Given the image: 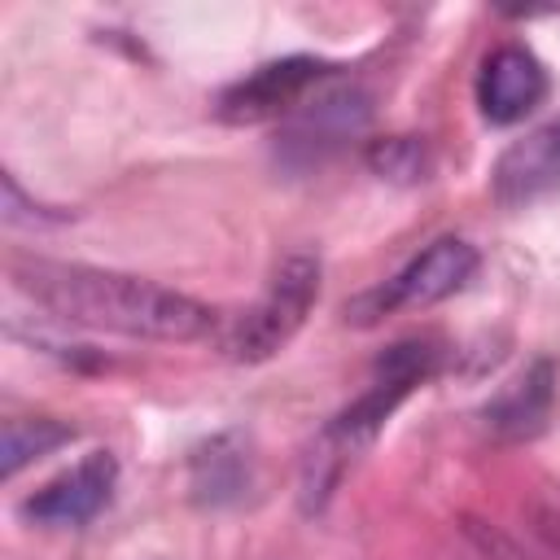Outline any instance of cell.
I'll return each instance as SVG.
<instances>
[{
    "mask_svg": "<svg viewBox=\"0 0 560 560\" xmlns=\"http://www.w3.org/2000/svg\"><path fill=\"white\" fill-rule=\"evenodd\" d=\"M542 96H547V70L529 48L503 44L481 61L477 105L490 122H499V127L521 122L525 114H534L542 105Z\"/></svg>",
    "mask_w": 560,
    "mask_h": 560,
    "instance_id": "6",
    "label": "cell"
},
{
    "mask_svg": "<svg viewBox=\"0 0 560 560\" xmlns=\"http://www.w3.org/2000/svg\"><path fill=\"white\" fill-rule=\"evenodd\" d=\"M9 276L35 306L79 328L118 332L136 341H197L214 328V311L206 302L153 284L144 276L52 258H22Z\"/></svg>",
    "mask_w": 560,
    "mask_h": 560,
    "instance_id": "1",
    "label": "cell"
},
{
    "mask_svg": "<svg viewBox=\"0 0 560 560\" xmlns=\"http://www.w3.org/2000/svg\"><path fill=\"white\" fill-rule=\"evenodd\" d=\"M538 534H542L547 547L560 556V512H538Z\"/></svg>",
    "mask_w": 560,
    "mask_h": 560,
    "instance_id": "14",
    "label": "cell"
},
{
    "mask_svg": "<svg viewBox=\"0 0 560 560\" xmlns=\"http://www.w3.org/2000/svg\"><path fill=\"white\" fill-rule=\"evenodd\" d=\"M328 79V66L324 61H311V57H284V61H271L262 70H254L249 79H241L236 88L223 92L219 101V118L223 122H267V118H280L289 109H298L311 92H319V83Z\"/></svg>",
    "mask_w": 560,
    "mask_h": 560,
    "instance_id": "5",
    "label": "cell"
},
{
    "mask_svg": "<svg viewBox=\"0 0 560 560\" xmlns=\"http://www.w3.org/2000/svg\"><path fill=\"white\" fill-rule=\"evenodd\" d=\"M315 298H319V258L298 249L271 271L262 298L236 319L228 337V354L236 363H262L280 354L293 341V332L306 324Z\"/></svg>",
    "mask_w": 560,
    "mask_h": 560,
    "instance_id": "3",
    "label": "cell"
},
{
    "mask_svg": "<svg viewBox=\"0 0 560 560\" xmlns=\"http://www.w3.org/2000/svg\"><path fill=\"white\" fill-rule=\"evenodd\" d=\"M438 372V346L433 341H398L389 346V354L376 363L372 385L319 433L315 455H311V472H306V490L315 499H324L332 490V481L341 477V468L381 433V424L398 411V402L424 385Z\"/></svg>",
    "mask_w": 560,
    "mask_h": 560,
    "instance_id": "2",
    "label": "cell"
},
{
    "mask_svg": "<svg viewBox=\"0 0 560 560\" xmlns=\"http://www.w3.org/2000/svg\"><path fill=\"white\" fill-rule=\"evenodd\" d=\"M472 271H477V249H472L468 241H459V236H442V241H433L424 254H416L398 276H389L381 289L354 298L350 311H346V319H354V324H376L381 315L402 311V306H407V311L433 306V302L459 293V289L472 280Z\"/></svg>",
    "mask_w": 560,
    "mask_h": 560,
    "instance_id": "4",
    "label": "cell"
},
{
    "mask_svg": "<svg viewBox=\"0 0 560 560\" xmlns=\"http://www.w3.org/2000/svg\"><path fill=\"white\" fill-rule=\"evenodd\" d=\"M61 442H70V429L57 424V420H4V433H0V472L4 477H18L31 459L57 451Z\"/></svg>",
    "mask_w": 560,
    "mask_h": 560,
    "instance_id": "10",
    "label": "cell"
},
{
    "mask_svg": "<svg viewBox=\"0 0 560 560\" xmlns=\"http://www.w3.org/2000/svg\"><path fill=\"white\" fill-rule=\"evenodd\" d=\"M368 166H372L381 179L416 184V179H424L429 158H424V144H420V140H411V136H389V140H376V144L368 149Z\"/></svg>",
    "mask_w": 560,
    "mask_h": 560,
    "instance_id": "11",
    "label": "cell"
},
{
    "mask_svg": "<svg viewBox=\"0 0 560 560\" xmlns=\"http://www.w3.org/2000/svg\"><path fill=\"white\" fill-rule=\"evenodd\" d=\"M464 538L472 542V556H477V560H521L516 547H512L499 529H490V525L468 521V525H464Z\"/></svg>",
    "mask_w": 560,
    "mask_h": 560,
    "instance_id": "12",
    "label": "cell"
},
{
    "mask_svg": "<svg viewBox=\"0 0 560 560\" xmlns=\"http://www.w3.org/2000/svg\"><path fill=\"white\" fill-rule=\"evenodd\" d=\"M114 481H118L114 455L109 451H92L70 472L48 481L35 499H26V516H35L44 525H83V521H92L109 503Z\"/></svg>",
    "mask_w": 560,
    "mask_h": 560,
    "instance_id": "7",
    "label": "cell"
},
{
    "mask_svg": "<svg viewBox=\"0 0 560 560\" xmlns=\"http://www.w3.org/2000/svg\"><path fill=\"white\" fill-rule=\"evenodd\" d=\"M197 459H206V464H214V468H223V459H228V455H223V442H214V446H210V451H201ZM197 490H206L210 499H219V494L228 490V481H223V477L214 472V477H206V481H197Z\"/></svg>",
    "mask_w": 560,
    "mask_h": 560,
    "instance_id": "13",
    "label": "cell"
},
{
    "mask_svg": "<svg viewBox=\"0 0 560 560\" xmlns=\"http://www.w3.org/2000/svg\"><path fill=\"white\" fill-rule=\"evenodd\" d=\"M490 188L499 206H525L560 188V122L538 127L512 149H503V158L494 162Z\"/></svg>",
    "mask_w": 560,
    "mask_h": 560,
    "instance_id": "8",
    "label": "cell"
},
{
    "mask_svg": "<svg viewBox=\"0 0 560 560\" xmlns=\"http://www.w3.org/2000/svg\"><path fill=\"white\" fill-rule=\"evenodd\" d=\"M551 394H556V368L547 359H538L534 368H525L490 407L486 420L494 433L503 438H529L542 429L547 411H551Z\"/></svg>",
    "mask_w": 560,
    "mask_h": 560,
    "instance_id": "9",
    "label": "cell"
}]
</instances>
